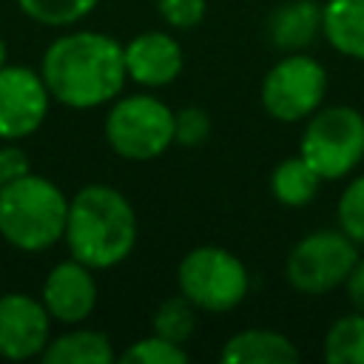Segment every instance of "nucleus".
<instances>
[{
  "mask_svg": "<svg viewBox=\"0 0 364 364\" xmlns=\"http://www.w3.org/2000/svg\"><path fill=\"white\" fill-rule=\"evenodd\" d=\"M3 185H6V182H3V173H0V188H3Z\"/></svg>",
  "mask_w": 364,
  "mask_h": 364,
  "instance_id": "obj_28",
  "label": "nucleus"
},
{
  "mask_svg": "<svg viewBox=\"0 0 364 364\" xmlns=\"http://www.w3.org/2000/svg\"><path fill=\"white\" fill-rule=\"evenodd\" d=\"M338 228L358 245L364 242V176H355L338 196L336 205Z\"/></svg>",
  "mask_w": 364,
  "mask_h": 364,
  "instance_id": "obj_22",
  "label": "nucleus"
},
{
  "mask_svg": "<svg viewBox=\"0 0 364 364\" xmlns=\"http://www.w3.org/2000/svg\"><path fill=\"white\" fill-rule=\"evenodd\" d=\"M324 94V65L304 51H290L262 80V105L279 122L307 119L313 111H318Z\"/></svg>",
  "mask_w": 364,
  "mask_h": 364,
  "instance_id": "obj_8",
  "label": "nucleus"
},
{
  "mask_svg": "<svg viewBox=\"0 0 364 364\" xmlns=\"http://www.w3.org/2000/svg\"><path fill=\"white\" fill-rule=\"evenodd\" d=\"M51 316L46 304L28 293L0 296V355L26 361L46 350L51 341Z\"/></svg>",
  "mask_w": 364,
  "mask_h": 364,
  "instance_id": "obj_10",
  "label": "nucleus"
},
{
  "mask_svg": "<svg viewBox=\"0 0 364 364\" xmlns=\"http://www.w3.org/2000/svg\"><path fill=\"white\" fill-rule=\"evenodd\" d=\"M324 358L330 364H364V313L341 316L324 336Z\"/></svg>",
  "mask_w": 364,
  "mask_h": 364,
  "instance_id": "obj_18",
  "label": "nucleus"
},
{
  "mask_svg": "<svg viewBox=\"0 0 364 364\" xmlns=\"http://www.w3.org/2000/svg\"><path fill=\"white\" fill-rule=\"evenodd\" d=\"M51 105V94L43 82V74L28 65H3L0 68V139L14 142L31 136Z\"/></svg>",
  "mask_w": 364,
  "mask_h": 364,
  "instance_id": "obj_9",
  "label": "nucleus"
},
{
  "mask_svg": "<svg viewBox=\"0 0 364 364\" xmlns=\"http://www.w3.org/2000/svg\"><path fill=\"white\" fill-rule=\"evenodd\" d=\"M299 154L321 179H341L364 159V114L353 105H330L307 117Z\"/></svg>",
  "mask_w": 364,
  "mask_h": 364,
  "instance_id": "obj_6",
  "label": "nucleus"
},
{
  "mask_svg": "<svg viewBox=\"0 0 364 364\" xmlns=\"http://www.w3.org/2000/svg\"><path fill=\"white\" fill-rule=\"evenodd\" d=\"M40 301L48 316L60 324H80L97 307V282L88 264L77 259H65L54 264L43 282Z\"/></svg>",
  "mask_w": 364,
  "mask_h": 364,
  "instance_id": "obj_11",
  "label": "nucleus"
},
{
  "mask_svg": "<svg viewBox=\"0 0 364 364\" xmlns=\"http://www.w3.org/2000/svg\"><path fill=\"white\" fill-rule=\"evenodd\" d=\"M210 136V117L199 105H188L182 111H173V142L196 148Z\"/></svg>",
  "mask_w": 364,
  "mask_h": 364,
  "instance_id": "obj_23",
  "label": "nucleus"
},
{
  "mask_svg": "<svg viewBox=\"0 0 364 364\" xmlns=\"http://www.w3.org/2000/svg\"><path fill=\"white\" fill-rule=\"evenodd\" d=\"M318 185H321V176L301 154L282 159L270 173V191L287 208H304L307 202H313V196L318 193Z\"/></svg>",
  "mask_w": 364,
  "mask_h": 364,
  "instance_id": "obj_17",
  "label": "nucleus"
},
{
  "mask_svg": "<svg viewBox=\"0 0 364 364\" xmlns=\"http://www.w3.org/2000/svg\"><path fill=\"white\" fill-rule=\"evenodd\" d=\"M100 0H17L20 11L40 23V26H51V28H65L80 23L82 17H88L97 9Z\"/></svg>",
  "mask_w": 364,
  "mask_h": 364,
  "instance_id": "obj_20",
  "label": "nucleus"
},
{
  "mask_svg": "<svg viewBox=\"0 0 364 364\" xmlns=\"http://www.w3.org/2000/svg\"><path fill=\"white\" fill-rule=\"evenodd\" d=\"M122 364H185L188 361V350L182 344H173L156 333L134 341L122 355Z\"/></svg>",
  "mask_w": 364,
  "mask_h": 364,
  "instance_id": "obj_21",
  "label": "nucleus"
},
{
  "mask_svg": "<svg viewBox=\"0 0 364 364\" xmlns=\"http://www.w3.org/2000/svg\"><path fill=\"white\" fill-rule=\"evenodd\" d=\"M321 34L338 54L364 60V0H327L321 6Z\"/></svg>",
  "mask_w": 364,
  "mask_h": 364,
  "instance_id": "obj_15",
  "label": "nucleus"
},
{
  "mask_svg": "<svg viewBox=\"0 0 364 364\" xmlns=\"http://www.w3.org/2000/svg\"><path fill=\"white\" fill-rule=\"evenodd\" d=\"M51 100L68 108H97L111 102L125 80V48L102 31H68L57 37L40 63Z\"/></svg>",
  "mask_w": 364,
  "mask_h": 364,
  "instance_id": "obj_1",
  "label": "nucleus"
},
{
  "mask_svg": "<svg viewBox=\"0 0 364 364\" xmlns=\"http://www.w3.org/2000/svg\"><path fill=\"white\" fill-rule=\"evenodd\" d=\"M31 168H28V156L23 148L17 145H3L0 148V173H3V182H11L17 176H26Z\"/></svg>",
  "mask_w": 364,
  "mask_h": 364,
  "instance_id": "obj_25",
  "label": "nucleus"
},
{
  "mask_svg": "<svg viewBox=\"0 0 364 364\" xmlns=\"http://www.w3.org/2000/svg\"><path fill=\"white\" fill-rule=\"evenodd\" d=\"M151 327H154L156 336H162V338L185 347V341L196 330V304L188 296H182V293L179 296H171V299H165L154 310Z\"/></svg>",
  "mask_w": 364,
  "mask_h": 364,
  "instance_id": "obj_19",
  "label": "nucleus"
},
{
  "mask_svg": "<svg viewBox=\"0 0 364 364\" xmlns=\"http://www.w3.org/2000/svg\"><path fill=\"white\" fill-rule=\"evenodd\" d=\"M156 9L162 14V20L173 28H193L196 23H202L208 3L205 0H156Z\"/></svg>",
  "mask_w": 364,
  "mask_h": 364,
  "instance_id": "obj_24",
  "label": "nucleus"
},
{
  "mask_svg": "<svg viewBox=\"0 0 364 364\" xmlns=\"http://www.w3.org/2000/svg\"><path fill=\"white\" fill-rule=\"evenodd\" d=\"M344 287H347L350 304H353L358 313H364V259H358V262L353 264V270H350Z\"/></svg>",
  "mask_w": 364,
  "mask_h": 364,
  "instance_id": "obj_26",
  "label": "nucleus"
},
{
  "mask_svg": "<svg viewBox=\"0 0 364 364\" xmlns=\"http://www.w3.org/2000/svg\"><path fill=\"white\" fill-rule=\"evenodd\" d=\"M46 364H111L114 347L105 333L100 330H68L46 344L40 353Z\"/></svg>",
  "mask_w": 364,
  "mask_h": 364,
  "instance_id": "obj_16",
  "label": "nucleus"
},
{
  "mask_svg": "<svg viewBox=\"0 0 364 364\" xmlns=\"http://www.w3.org/2000/svg\"><path fill=\"white\" fill-rule=\"evenodd\" d=\"M9 63V51H6V43H3V37H0V68Z\"/></svg>",
  "mask_w": 364,
  "mask_h": 364,
  "instance_id": "obj_27",
  "label": "nucleus"
},
{
  "mask_svg": "<svg viewBox=\"0 0 364 364\" xmlns=\"http://www.w3.org/2000/svg\"><path fill=\"white\" fill-rule=\"evenodd\" d=\"M358 262V247L344 230H316L293 245L284 276L304 296H324L341 287Z\"/></svg>",
  "mask_w": 364,
  "mask_h": 364,
  "instance_id": "obj_7",
  "label": "nucleus"
},
{
  "mask_svg": "<svg viewBox=\"0 0 364 364\" xmlns=\"http://www.w3.org/2000/svg\"><path fill=\"white\" fill-rule=\"evenodd\" d=\"M321 31V9L316 0H287L267 17V37L282 51L307 48Z\"/></svg>",
  "mask_w": 364,
  "mask_h": 364,
  "instance_id": "obj_14",
  "label": "nucleus"
},
{
  "mask_svg": "<svg viewBox=\"0 0 364 364\" xmlns=\"http://www.w3.org/2000/svg\"><path fill=\"white\" fill-rule=\"evenodd\" d=\"M68 199L40 173H26L0 188V236L23 250L43 253L65 233Z\"/></svg>",
  "mask_w": 364,
  "mask_h": 364,
  "instance_id": "obj_3",
  "label": "nucleus"
},
{
  "mask_svg": "<svg viewBox=\"0 0 364 364\" xmlns=\"http://www.w3.org/2000/svg\"><path fill=\"white\" fill-rule=\"evenodd\" d=\"M111 151L131 162H148L173 142V111L151 94L119 97L102 122Z\"/></svg>",
  "mask_w": 364,
  "mask_h": 364,
  "instance_id": "obj_4",
  "label": "nucleus"
},
{
  "mask_svg": "<svg viewBox=\"0 0 364 364\" xmlns=\"http://www.w3.org/2000/svg\"><path fill=\"white\" fill-rule=\"evenodd\" d=\"M71 259L91 270L125 262L136 245V213L131 202L111 185H85L68 199L63 233Z\"/></svg>",
  "mask_w": 364,
  "mask_h": 364,
  "instance_id": "obj_2",
  "label": "nucleus"
},
{
  "mask_svg": "<svg viewBox=\"0 0 364 364\" xmlns=\"http://www.w3.org/2000/svg\"><path fill=\"white\" fill-rule=\"evenodd\" d=\"M125 71L128 80L145 88H159L173 82L182 74V48L165 31H142L125 46Z\"/></svg>",
  "mask_w": 364,
  "mask_h": 364,
  "instance_id": "obj_12",
  "label": "nucleus"
},
{
  "mask_svg": "<svg viewBox=\"0 0 364 364\" xmlns=\"http://www.w3.org/2000/svg\"><path fill=\"white\" fill-rule=\"evenodd\" d=\"M179 293L188 296L196 310L228 313L245 301L250 276L239 256L225 247L202 245L182 256L176 267Z\"/></svg>",
  "mask_w": 364,
  "mask_h": 364,
  "instance_id": "obj_5",
  "label": "nucleus"
},
{
  "mask_svg": "<svg viewBox=\"0 0 364 364\" xmlns=\"http://www.w3.org/2000/svg\"><path fill=\"white\" fill-rule=\"evenodd\" d=\"M219 358L228 364H293L299 361L296 344L276 330L250 327L236 336H230L219 353Z\"/></svg>",
  "mask_w": 364,
  "mask_h": 364,
  "instance_id": "obj_13",
  "label": "nucleus"
}]
</instances>
